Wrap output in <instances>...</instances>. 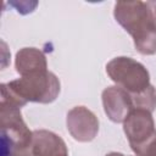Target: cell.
<instances>
[{"label": "cell", "instance_id": "7", "mask_svg": "<svg viewBox=\"0 0 156 156\" xmlns=\"http://www.w3.org/2000/svg\"><path fill=\"white\" fill-rule=\"evenodd\" d=\"M101 100L105 113L115 123H123L127 116L135 108L132 95L118 85L104 89Z\"/></svg>", "mask_w": 156, "mask_h": 156}, {"label": "cell", "instance_id": "11", "mask_svg": "<svg viewBox=\"0 0 156 156\" xmlns=\"http://www.w3.org/2000/svg\"><path fill=\"white\" fill-rule=\"evenodd\" d=\"M135 156H156V134L144 144L132 149Z\"/></svg>", "mask_w": 156, "mask_h": 156}, {"label": "cell", "instance_id": "3", "mask_svg": "<svg viewBox=\"0 0 156 156\" xmlns=\"http://www.w3.org/2000/svg\"><path fill=\"white\" fill-rule=\"evenodd\" d=\"M106 73L118 87L132 95L134 105L152 87L146 67L132 57L118 56L112 58L106 65Z\"/></svg>", "mask_w": 156, "mask_h": 156}, {"label": "cell", "instance_id": "4", "mask_svg": "<svg viewBox=\"0 0 156 156\" xmlns=\"http://www.w3.org/2000/svg\"><path fill=\"white\" fill-rule=\"evenodd\" d=\"M1 134L11 139L17 147H30L33 132L24 123L21 107L16 104L1 99L0 102Z\"/></svg>", "mask_w": 156, "mask_h": 156}, {"label": "cell", "instance_id": "1", "mask_svg": "<svg viewBox=\"0 0 156 156\" xmlns=\"http://www.w3.org/2000/svg\"><path fill=\"white\" fill-rule=\"evenodd\" d=\"M113 16L130 34L138 52L141 55L156 54V23L147 1H117Z\"/></svg>", "mask_w": 156, "mask_h": 156}, {"label": "cell", "instance_id": "10", "mask_svg": "<svg viewBox=\"0 0 156 156\" xmlns=\"http://www.w3.org/2000/svg\"><path fill=\"white\" fill-rule=\"evenodd\" d=\"M1 155L2 156H34L30 147H17L7 136L1 134Z\"/></svg>", "mask_w": 156, "mask_h": 156}, {"label": "cell", "instance_id": "13", "mask_svg": "<svg viewBox=\"0 0 156 156\" xmlns=\"http://www.w3.org/2000/svg\"><path fill=\"white\" fill-rule=\"evenodd\" d=\"M106 156H126V155H123V154H121V152H110V154H107Z\"/></svg>", "mask_w": 156, "mask_h": 156}, {"label": "cell", "instance_id": "8", "mask_svg": "<svg viewBox=\"0 0 156 156\" xmlns=\"http://www.w3.org/2000/svg\"><path fill=\"white\" fill-rule=\"evenodd\" d=\"M30 150L34 156H68V150L62 138L46 129L33 130Z\"/></svg>", "mask_w": 156, "mask_h": 156}, {"label": "cell", "instance_id": "2", "mask_svg": "<svg viewBox=\"0 0 156 156\" xmlns=\"http://www.w3.org/2000/svg\"><path fill=\"white\" fill-rule=\"evenodd\" d=\"M60 80L50 71L23 76L1 84V99L22 107L27 102L50 104L60 94Z\"/></svg>", "mask_w": 156, "mask_h": 156}, {"label": "cell", "instance_id": "6", "mask_svg": "<svg viewBox=\"0 0 156 156\" xmlns=\"http://www.w3.org/2000/svg\"><path fill=\"white\" fill-rule=\"evenodd\" d=\"M123 130L130 149L144 144L156 134L152 112L145 108H134L124 119Z\"/></svg>", "mask_w": 156, "mask_h": 156}, {"label": "cell", "instance_id": "5", "mask_svg": "<svg viewBox=\"0 0 156 156\" xmlns=\"http://www.w3.org/2000/svg\"><path fill=\"white\" fill-rule=\"evenodd\" d=\"M67 130L71 136L80 143L95 139L99 132V119L93 111L85 106H76L67 112Z\"/></svg>", "mask_w": 156, "mask_h": 156}, {"label": "cell", "instance_id": "9", "mask_svg": "<svg viewBox=\"0 0 156 156\" xmlns=\"http://www.w3.org/2000/svg\"><path fill=\"white\" fill-rule=\"evenodd\" d=\"M15 67L21 77L48 71V61L44 52L37 48H23L16 54Z\"/></svg>", "mask_w": 156, "mask_h": 156}, {"label": "cell", "instance_id": "12", "mask_svg": "<svg viewBox=\"0 0 156 156\" xmlns=\"http://www.w3.org/2000/svg\"><path fill=\"white\" fill-rule=\"evenodd\" d=\"M147 5L151 10V13H152V17L155 20V23H156V1H147Z\"/></svg>", "mask_w": 156, "mask_h": 156}]
</instances>
